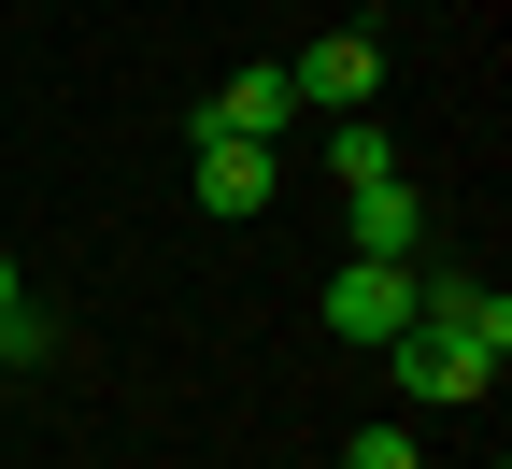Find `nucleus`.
<instances>
[{"instance_id":"obj_1","label":"nucleus","mask_w":512,"mask_h":469,"mask_svg":"<svg viewBox=\"0 0 512 469\" xmlns=\"http://www.w3.org/2000/svg\"><path fill=\"white\" fill-rule=\"evenodd\" d=\"M328 327H342L356 356H384V342L413 327V271H384V256H356V271L328 285Z\"/></svg>"},{"instance_id":"obj_2","label":"nucleus","mask_w":512,"mask_h":469,"mask_svg":"<svg viewBox=\"0 0 512 469\" xmlns=\"http://www.w3.org/2000/svg\"><path fill=\"white\" fill-rule=\"evenodd\" d=\"M285 86H299L313 114H370V86H384V43H370V29H328V43H313Z\"/></svg>"},{"instance_id":"obj_3","label":"nucleus","mask_w":512,"mask_h":469,"mask_svg":"<svg viewBox=\"0 0 512 469\" xmlns=\"http://www.w3.org/2000/svg\"><path fill=\"white\" fill-rule=\"evenodd\" d=\"M384 370H399V398H484V384H498L470 342H441V327H399V342H384Z\"/></svg>"},{"instance_id":"obj_4","label":"nucleus","mask_w":512,"mask_h":469,"mask_svg":"<svg viewBox=\"0 0 512 469\" xmlns=\"http://www.w3.org/2000/svg\"><path fill=\"white\" fill-rule=\"evenodd\" d=\"M285 114H299V86H285V72H228V86L200 100V143H271Z\"/></svg>"},{"instance_id":"obj_5","label":"nucleus","mask_w":512,"mask_h":469,"mask_svg":"<svg viewBox=\"0 0 512 469\" xmlns=\"http://www.w3.org/2000/svg\"><path fill=\"white\" fill-rule=\"evenodd\" d=\"M271 143H200V214H271Z\"/></svg>"},{"instance_id":"obj_6","label":"nucleus","mask_w":512,"mask_h":469,"mask_svg":"<svg viewBox=\"0 0 512 469\" xmlns=\"http://www.w3.org/2000/svg\"><path fill=\"white\" fill-rule=\"evenodd\" d=\"M413 242H427L413 185H356V256H384V271H413Z\"/></svg>"},{"instance_id":"obj_7","label":"nucleus","mask_w":512,"mask_h":469,"mask_svg":"<svg viewBox=\"0 0 512 469\" xmlns=\"http://www.w3.org/2000/svg\"><path fill=\"white\" fill-rule=\"evenodd\" d=\"M328 171H342V185H399V128L342 114V128H328Z\"/></svg>"},{"instance_id":"obj_8","label":"nucleus","mask_w":512,"mask_h":469,"mask_svg":"<svg viewBox=\"0 0 512 469\" xmlns=\"http://www.w3.org/2000/svg\"><path fill=\"white\" fill-rule=\"evenodd\" d=\"M342 469H427V455H413V427H356V441H342Z\"/></svg>"},{"instance_id":"obj_9","label":"nucleus","mask_w":512,"mask_h":469,"mask_svg":"<svg viewBox=\"0 0 512 469\" xmlns=\"http://www.w3.org/2000/svg\"><path fill=\"white\" fill-rule=\"evenodd\" d=\"M0 327H29V285H15V256H0Z\"/></svg>"},{"instance_id":"obj_10","label":"nucleus","mask_w":512,"mask_h":469,"mask_svg":"<svg viewBox=\"0 0 512 469\" xmlns=\"http://www.w3.org/2000/svg\"><path fill=\"white\" fill-rule=\"evenodd\" d=\"M0 356H43V313H29V327H0Z\"/></svg>"}]
</instances>
